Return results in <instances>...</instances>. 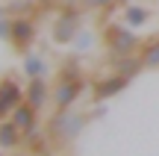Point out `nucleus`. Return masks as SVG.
<instances>
[{
    "label": "nucleus",
    "mask_w": 159,
    "mask_h": 156,
    "mask_svg": "<svg viewBox=\"0 0 159 156\" xmlns=\"http://www.w3.org/2000/svg\"><path fill=\"white\" fill-rule=\"evenodd\" d=\"M103 44L109 47V59H124V56H136L144 41L136 35L133 27L106 21V27H103Z\"/></svg>",
    "instance_id": "obj_1"
},
{
    "label": "nucleus",
    "mask_w": 159,
    "mask_h": 156,
    "mask_svg": "<svg viewBox=\"0 0 159 156\" xmlns=\"http://www.w3.org/2000/svg\"><path fill=\"white\" fill-rule=\"evenodd\" d=\"M85 121H89V118L80 115V112L56 109V115H53L50 124H47V133H50L59 145H74V141L80 139V133L85 130Z\"/></svg>",
    "instance_id": "obj_2"
},
{
    "label": "nucleus",
    "mask_w": 159,
    "mask_h": 156,
    "mask_svg": "<svg viewBox=\"0 0 159 156\" xmlns=\"http://www.w3.org/2000/svg\"><path fill=\"white\" fill-rule=\"evenodd\" d=\"M80 12H83V6H80V3H74V0H68V3L62 6L59 18L53 21V41H56V44H74L77 33L83 29Z\"/></svg>",
    "instance_id": "obj_3"
},
{
    "label": "nucleus",
    "mask_w": 159,
    "mask_h": 156,
    "mask_svg": "<svg viewBox=\"0 0 159 156\" xmlns=\"http://www.w3.org/2000/svg\"><path fill=\"white\" fill-rule=\"evenodd\" d=\"M127 86H130V80H127L124 74H118V71H112V74H109V77H103L100 82H94V88H91V100H94V103L112 100L115 94H121Z\"/></svg>",
    "instance_id": "obj_4"
},
{
    "label": "nucleus",
    "mask_w": 159,
    "mask_h": 156,
    "mask_svg": "<svg viewBox=\"0 0 159 156\" xmlns=\"http://www.w3.org/2000/svg\"><path fill=\"white\" fill-rule=\"evenodd\" d=\"M33 41H35V24H33V18H27V15L12 18V44H15V50L27 53Z\"/></svg>",
    "instance_id": "obj_5"
},
{
    "label": "nucleus",
    "mask_w": 159,
    "mask_h": 156,
    "mask_svg": "<svg viewBox=\"0 0 159 156\" xmlns=\"http://www.w3.org/2000/svg\"><path fill=\"white\" fill-rule=\"evenodd\" d=\"M83 88H85V80H80V82H65V80H59L56 86H53V106H56V109H71V106L80 100Z\"/></svg>",
    "instance_id": "obj_6"
},
{
    "label": "nucleus",
    "mask_w": 159,
    "mask_h": 156,
    "mask_svg": "<svg viewBox=\"0 0 159 156\" xmlns=\"http://www.w3.org/2000/svg\"><path fill=\"white\" fill-rule=\"evenodd\" d=\"M24 94H27V88H21L18 80H12V77L0 80V109H3V115H12V109L18 103H24Z\"/></svg>",
    "instance_id": "obj_7"
},
{
    "label": "nucleus",
    "mask_w": 159,
    "mask_h": 156,
    "mask_svg": "<svg viewBox=\"0 0 159 156\" xmlns=\"http://www.w3.org/2000/svg\"><path fill=\"white\" fill-rule=\"evenodd\" d=\"M9 118L18 124V130H21L24 136H27V133H33V130L39 127V109H33L27 100H24V103H18L15 109H12V115H9Z\"/></svg>",
    "instance_id": "obj_8"
},
{
    "label": "nucleus",
    "mask_w": 159,
    "mask_h": 156,
    "mask_svg": "<svg viewBox=\"0 0 159 156\" xmlns=\"http://www.w3.org/2000/svg\"><path fill=\"white\" fill-rule=\"evenodd\" d=\"M24 100H27V103L33 106V109H39V112H41V106L53 100V88L47 86L44 80H30V86H27V94H24Z\"/></svg>",
    "instance_id": "obj_9"
},
{
    "label": "nucleus",
    "mask_w": 159,
    "mask_h": 156,
    "mask_svg": "<svg viewBox=\"0 0 159 156\" xmlns=\"http://www.w3.org/2000/svg\"><path fill=\"white\" fill-rule=\"evenodd\" d=\"M21 145H24V133L18 130V124L12 118H3L0 121V150H15Z\"/></svg>",
    "instance_id": "obj_10"
},
{
    "label": "nucleus",
    "mask_w": 159,
    "mask_h": 156,
    "mask_svg": "<svg viewBox=\"0 0 159 156\" xmlns=\"http://www.w3.org/2000/svg\"><path fill=\"white\" fill-rule=\"evenodd\" d=\"M24 147H27L30 156H47V150H50V133H39V127H35L33 133L24 136Z\"/></svg>",
    "instance_id": "obj_11"
},
{
    "label": "nucleus",
    "mask_w": 159,
    "mask_h": 156,
    "mask_svg": "<svg viewBox=\"0 0 159 156\" xmlns=\"http://www.w3.org/2000/svg\"><path fill=\"white\" fill-rule=\"evenodd\" d=\"M47 71H50V65H47V59L41 56V53H27V56H24V74H27L30 80H44Z\"/></svg>",
    "instance_id": "obj_12"
},
{
    "label": "nucleus",
    "mask_w": 159,
    "mask_h": 156,
    "mask_svg": "<svg viewBox=\"0 0 159 156\" xmlns=\"http://www.w3.org/2000/svg\"><path fill=\"white\" fill-rule=\"evenodd\" d=\"M121 18H124L127 27L136 29V27H142V24L150 21V9H148V6H139V3H127V6H124V15H121Z\"/></svg>",
    "instance_id": "obj_13"
},
{
    "label": "nucleus",
    "mask_w": 159,
    "mask_h": 156,
    "mask_svg": "<svg viewBox=\"0 0 159 156\" xmlns=\"http://www.w3.org/2000/svg\"><path fill=\"white\" fill-rule=\"evenodd\" d=\"M112 65H115V71H118V74L127 77V80H133V77H139V74L144 71L139 53H136V56H124V59H112Z\"/></svg>",
    "instance_id": "obj_14"
},
{
    "label": "nucleus",
    "mask_w": 159,
    "mask_h": 156,
    "mask_svg": "<svg viewBox=\"0 0 159 156\" xmlns=\"http://www.w3.org/2000/svg\"><path fill=\"white\" fill-rule=\"evenodd\" d=\"M139 59H142L144 68H159V35H153V38H148V41L142 44Z\"/></svg>",
    "instance_id": "obj_15"
},
{
    "label": "nucleus",
    "mask_w": 159,
    "mask_h": 156,
    "mask_svg": "<svg viewBox=\"0 0 159 156\" xmlns=\"http://www.w3.org/2000/svg\"><path fill=\"white\" fill-rule=\"evenodd\" d=\"M59 80H65V82H80V80H85V77H83V65H80L74 56L65 59V62H62V71H59Z\"/></svg>",
    "instance_id": "obj_16"
},
{
    "label": "nucleus",
    "mask_w": 159,
    "mask_h": 156,
    "mask_svg": "<svg viewBox=\"0 0 159 156\" xmlns=\"http://www.w3.org/2000/svg\"><path fill=\"white\" fill-rule=\"evenodd\" d=\"M80 6L83 9H89V12H112L115 6H118V0H80Z\"/></svg>",
    "instance_id": "obj_17"
},
{
    "label": "nucleus",
    "mask_w": 159,
    "mask_h": 156,
    "mask_svg": "<svg viewBox=\"0 0 159 156\" xmlns=\"http://www.w3.org/2000/svg\"><path fill=\"white\" fill-rule=\"evenodd\" d=\"M91 44H94V35L91 33H85V29H80L77 33V38H74V47L80 53H85V50H91Z\"/></svg>",
    "instance_id": "obj_18"
},
{
    "label": "nucleus",
    "mask_w": 159,
    "mask_h": 156,
    "mask_svg": "<svg viewBox=\"0 0 159 156\" xmlns=\"http://www.w3.org/2000/svg\"><path fill=\"white\" fill-rule=\"evenodd\" d=\"M0 41H12V18H6V9H0Z\"/></svg>",
    "instance_id": "obj_19"
},
{
    "label": "nucleus",
    "mask_w": 159,
    "mask_h": 156,
    "mask_svg": "<svg viewBox=\"0 0 159 156\" xmlns=\"http://www.w3.org/2000/svg\"><path fill=\"white\" fill-rule=\"evenodd\" d=\"M127 3H136V0H118V6H127Z\"/></svg>",
    "instance_id": "obj_20"
},
{
    "label": "nucleus",
    "mask_w": 159,
    "mask_h": 156,
    "mask_svg": "<svg viewBox=\"0 0 159 156\" xmlns=\"http://www.w3.org/2000/svg\"><path fill=\"white\" fill-rule=\"evenodd\" d=\"M0 121H3V109H0Z\"/></svg>",
    "instance_id": "obj_21"
},
{
    "label": "nucleus",
    "mask_w": 159,
    "mask_h": 156,
    "mask_svg": "<svg viewBox=\"0 0 159 156\" xmlns=\"http://www.w3.org/2000/svg\"><path fill=\"white\" fill-rule=\"evenodd\" d=\"M21 156H30V153H21Z\"/></svg>",
    "instance_id": "obj_22"
},
{
    "label": "nucleus",
    "mask_w": 159,
    "mask_h": 156,
    "mask_svg": "<svg viewBox=\"0 0 159 156\" xmlns=\"http://www.w3.org/2000/svg\"><path fill=\"white\" fill-rule=\"evenodd\" d=\"M0 156H3V153H0Z\"/></svg>",
    "instance_id": "obj_23"
}]
</instances>
